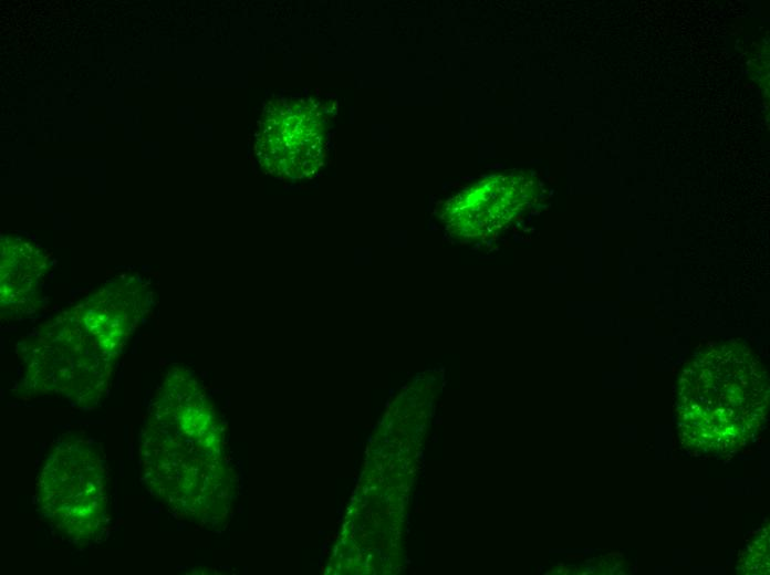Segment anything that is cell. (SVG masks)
Listing matches in <instances>:
<instances>
[{
  "label": "cell",
  "mask_w": 770,
  "mask_h": 575,
  "mask_svg": "<svg viewBox=\"0 0 770 575\" xmlns=\"http://www.w3.org/2000/svg\"><path fill=\"white\" fill-rule=\"evenodd\" d=\"M195 397L168 380L153 402L139 436V461L148 490L175 509L195 503L217 483L219 439L211 416Z\"/></svg>",
  "instance_id": "1"
},
{
  "label": "cell",
  "mask_w": 770,
  "mask_h": 575,
  "mask_svg": "<svg viewBox=\"0 0 770 575\" xmlns=\"http://www.w3.org/2000/svg\"><path fill=\"white\" fill-rule=\"evenodd\" d=\"M107 481L98 446L83 435H64L53 445L39 475V513L69 541L89 544L107 523Z\"/></svg>",
  "instance_id": "2"
},
{
  "label": "cell",
  "mask_w": 770,
  "mask_h": 575,
  "mask_svg": "<svg viewBox=\"0 0 770 575\" xmlns=\"http://www.w3.org/2000/svg\"><path fill=\"white\" fill-rule=\"evenodd\" d=\"M124 341L98 328L80 313L38 335L25 357L30 385L87 405L107 386L113 362Z\"/></svg>",
  "instance_id": "3"
},
{
  "label": "cell",
  "mask_w": 770,
  "mask_h": 575,
  "mask_svg": "<svg viewBox=\"0 0 770 575\" xmlns=\"http://www.w3.org/2000/svg\"><path fill=\"white\" fill-rule=\"evenodd\" d=\"M528 191L527 181L514 175L486 178L451 198L443 220L456 237H487L522 209Z\"/></svg>",
  "instance_id": "4"
}]
</instances>
